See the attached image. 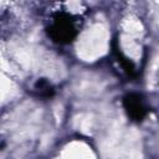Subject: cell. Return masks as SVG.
<instances>
[{"instance_id":"obj_1","label":"cell","mask_w":159,"mask_h":159,"mask_svg":"<svg viewBox=\"0 0 159 159\" xmlns=\"http://www.w3.org/2000/svg\"><path fill=\"white\" fill-rule=\"evenodd\" d=\"M47 34L56 43H70L78 35V21L68 12H57L53 15L52 21L47 27Z\"/></svg>"},{"instance_id":"obj_2","label":"cell","mask_w":159,"mask_h":159,"mask_svg":"<svg viewBox=\"0 0 159 159\" xmlns=\"http://www.w3.org/2000/svg\"><path fill=\"white\" fill-rule=\"evenodd\" d=\"M123 107L128 117L134 122H142L148 114V107L142 94L130 92L123 97Z\"/></svg>"},{"instance_id":"obj_4","label":"cell","mask_w":159,"mask_h":159,"mask_svg":"<svg viewBox=\"0 0 159 159\" xmlns=\"http://www.w3.org/2000/svg\"><path fill=\"white\" fill-rule=\"evenodd\" d=\"M34 89L39 93V96L41 97H51L53 94V87L51 86V83L45 80V78H41V80H37V82L35 83L34 86Z\"/></svg>"},{"instance_id":"obj_3","label":"cell","mask_w":159,"mask_h":159,"mask_svg":"<svg viewBox=\"0 0 159 159\" xmlns=\"http://www.w3.org/2000/svg\"><path fill=\"white\" fill-rule=\"evenodd\" d=\"M112 50H113V53L119 63V66L122 67V70L130 77H135L137 76V70H135V66L134 63L120 51L119 48V45H118V41L114 39L113 42H112Z\"/></svg>"}]
</instances>
